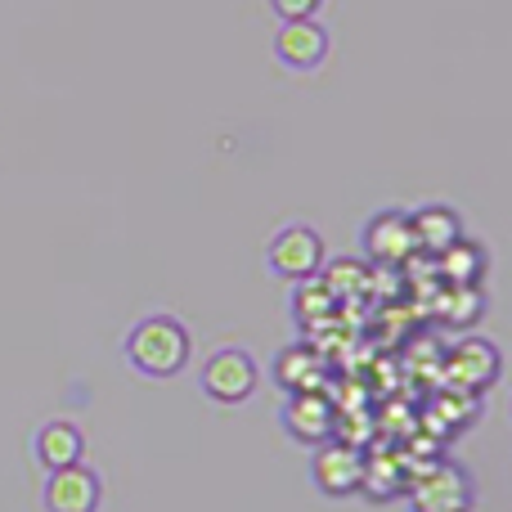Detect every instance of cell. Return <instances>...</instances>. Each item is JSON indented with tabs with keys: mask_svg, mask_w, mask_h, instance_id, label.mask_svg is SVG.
Masks as SVG:
<instances>
[{
	"mask_svg": "<svg viewBox=\"0 0 512 512\" xmlns=\"http://www.w3.org/2000/svg\"><path fill=\"white\" fill-rule=\"evenodd\" d=\"M189 351H194L189 328L176 315H144L122 342L126 364L140 378H176V373H185Z\"/></svg>",
	"mask_w": 512,
	"mask_h": 512,
	"instance_id": "cell-1",
	"label": "cell"
},
{
	"mask_svg": "<svg viewBox=\"0 0 512 512\" xmlns=\"http://www.w3.org/2000/svg\"><path fill=\"white\" fill-rule=\"evenodd\" d=\"M324 256L328 248L315 225H283L270 239V248H265V270L283 283H301V279L324 274Z\"/></svg>",
	"mask_w": 512,
	"mask_h": 512,
	"instance_id": "cell-2",
	"label": "cell"
},
{
	"mask_svg": "<svg viewBox=\"0 0 512 512\" xmlns=\"http://www.w3.org/2000/svg\"><path fill=\"white\" fill-rule=\"evenodd\" d=\"M409 508L414 512H468L472 508V481L459 463H427L418 477L405 481Z\"/></svg>",
	"mask_w": 512,
	"mask_h": 512,
	"instance_id": "cell-3",
	"label": "cell"
},
{
	"mask_svg": "<svg viewBox=\"0 0 512 512\" xmlns=\"http://www.w3.org/2000/svg\"><path fill=\"white\" fill-rule=\"evenodd\" d=\"M256 382H261V373H256V360H252L248 351H239V346H225V351H216L212 360L203 364V373H198V387H203V396L216 400V405H225V409L252 400Z\"/></svg>",
	"mask_w": 512,
	"mask_h": 512,
	"instance_id": "cell-4",
	"label": "cell"
},
{
	"mask_svg": "<svg viewBox=\"0 0 512 512\" xmlns=\"http://www.w3.org/2000/svg\"><path fill=\"white\" fill-rule=\"evenodd\" d=\"M337 423H342V414H337V405L324 396V391H292L279 409V427L288 432V441L306 445V450L333 441Z\"/></svg>",
	"mask_w": 512,
	"mask_h": 512,
	"instance_id": "cell-5",
	"label": "cell"
},
{
	"mask_svg": "<svg viewBox=\"0 0 512 512\" xmlns=\"http://www.w3.org/2000/svg\"><path fill=\"white\" fill-rule=\"evenodd\" d=\"M310 481L319 486V495L328 499H351L360 495L364 481V450L351 441H324L315 445V459H310Z\"/></svg>",
	"mask_w": 512,
	"mask_h": 512,
	"instance_id": "cell-6",
	"label": "cell"
},
{
	"mask_svg": "<svg viewBox=\"0 0 512 512\" xmlns=\"http://www.w3.org/2000/svg\"><path fill=\"white\" fill-rule=\"evenodd\" d=\"M41 504H45V512H99V504H104V481H99V472L86 468V463L45 472Z\"/></svg>",
	"mask_w": 512,
	"mask_h": 512,
	"instance_id": "cell-7",
	"label": "cell"
},
{
	"mask_svg": "<svg viewBox=\"0 0 512 512\" xmlns=\"http://www.w3.org/2000/svg\"><path fill=\"white\" fill-rule=\"evenodd\" d=\"M445 373L454 378V387H459L463 396H477V391H486V387L499 382V373H504V355H499V346L486 342V337H468V342H459L450 351Z\"/></svg>",
	"mask_w": 512,
	"mask_h": 512,
	"instance_id": "cell-8",
	"label": "cell"
},
{
	"mask_svg": "<svg viewBox=\"0 0 512 512\" xmlns=\"http://www.w3.org/2000/svg\"><path fill=\"white\" fill-rule=\"evenodd\" d=\"M274 59L288 72H315L328 59V27L319 18H292L274 36Z\"/></svg>",
	"mask_w": 512,
	"mask_h": 512,
	"instance_id": "cell-9",
	"label": "cell"
},
{
	"mask_svg": "<svg viewBox=\"0 0 512 512\" xmlns=\"http://www.w3.org/2000/svg\"><path fill=\"white\" fill-rule=\"evenodd\" d=\"M414 252H418V239H414V225H409L405 212H378L364 225V256H369V261L405 265Z\"/></svg>",
	"mask_w": 512,
	"mask_h": 512,
	"instance_id": "cell-10",
	"label": "cell"
},
{
	"mask_svg": "<svg viewBox=\"0 0 512 512\" xmlns=\"http://www.w3.org/2000/svg\"><path fill=\"white\" fill-rule=\"evenodd\" d=\"M32 454L45 472H59V468H72V463L86 459V436H81L77 423L68 418H54V423L36 427L32 436Z\"/></svg>",
	"mask_w": 512,
	"mask_h": 512,
	"instance_id": "cell-11",
	"label": "cell"
},
{
	"mask_svg": "<svg viewBox=\"0 0 512 512\" xmlns=\"http://www.w3.org/2000/svg\"><path fill=\"white\" fill-rule=\"evenodd\" d=\"M270 378L279 382L283 396H292V391H319V382H324V355L310 342H292L274 355Z\"/></svg>",
	"mask_w": 512,
	"mask_h": 512,
	"instance_id": "cell-12",
	"label": "cell"
},
{
	"mask_svg": "<svg viewBox=\"0 0 512 512\" xmlns=\"http://www.w3.org/2000/svg\"><path fill=\"white\" fill-rule=\"evenodd\" d=\"M409 225H414L418 252H427V256H441L454 239H463V221L454 207H418L409 216Z\"/></svg>",
	"mask_w": 512,
	"mask_h": 512,
	"instance_id": "cell-13",
	"label": "cell"
},
{
	"mask_svg": "<svg viewBox=\"0 0 512 512\" xmlns=\"http://www.w3.org/2000/svg\"><path fill=\"white\" fill-rule=\"evenodd\" d=\"M441 279L450 283V288H468V283H481V274H486V265H490V256L481 243H472V239H454L450 248H445L441 256Z\"/></svg>",
	"mask_w": 512,
	"mask_h": 512,
	"instance_id": "cell-14",
	"label": "cell"
},
{
	"mask_svg": "<svg viewBox=\"0 0 512 512\" xmlns=\"http://www.w3.org/2000/svg\"><path fill=\"white\" fill-rule=\"evenodd\" d=\"M337 310V297L324 288V279H301L292 283V315L301 319V324H324V319H333Z\"/></svg>",
	"mask_w": 512,
	"mask_h": 512,
	"instance_id": "cell-15",
	"label": "cell"
},
{
	"mask_svg": "<svg viewBox=\"0 0 512 512\" xmlns=\"http://www.w3.org/2000/svg\"><path fill=\"white\" fill-rule=\"evenodd\" d=\"M319 279H324V288L342 301V297H351V292H360L364 283H369V270H364V265H355V261H337L333 270L319 274Z\"/></svg>",
	"mask_w": 512,
	"mask_h": 512,
	"instance_id": "cell-16",
	"label": "cell"
},
{
	"mask_svg": "<svg viewBox=\"0 0 512 512\" xmlns=\"http://www.w3.org/2000/svg\"><path fill=\"white\" fill-rule=\"evenodd\" d=\"M270 9L283 23H292V18H315L324 9V0H270Z\"/></svg>",
	"mask_w": 512,
	"mask_h": 512,
	"instance_id": "cell-17",
	"label": "cell"
}]
</instances>
